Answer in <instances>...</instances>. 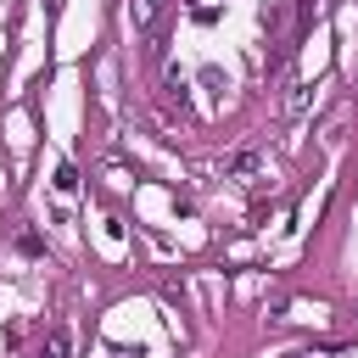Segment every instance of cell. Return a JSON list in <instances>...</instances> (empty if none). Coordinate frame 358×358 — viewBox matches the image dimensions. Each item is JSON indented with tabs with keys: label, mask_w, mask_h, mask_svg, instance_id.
I'll return each instance as SVG.
<instances>
[{
	"label": "cell",
	"mask_w": 358,
	"mask_h": 358,
	"mask_svg": "<svg viewBox=\"0 0 358 358\" xmlns=\"http://www.w3.org/2000/svg\"><path fill=\"white\" fill-rule=\"evenodd\" d=\"M157 6H162V0H129V22H134V28H145V22L157 17Z\"/></svg>",
	"instance_id": "3"
},
{
	"label": "cell",
	"mask_w": 358,
	"mask_h": 358,
	"mask_svg": "<svg viewBox=\"0 0 358 358\" xmlns=\"http://www.w3.org/2000/svg\"><path fill=\"white\" fill-rule=\"evenodd\" d=\"M39 358H67V330H62V324L50 330V341H45V352H39Z\"/></svg>",
	"instance_id": "4"
},
{
	"label": "cell",
	"mask_w": 358,
	"mask_h": 358,
	"mask_svg": "<svg viewBox=\"0 0 358 358\" xmlns=\"http://www.w3.org/2000/svg\"><path fill=\"white\" fill-rule=\"evenodd\" d=\"M308 101H313V84H296V90H291V117H302Z\"/></svg>",
	"instance_id": "5"
},
{
	"label": "cell",
	"mask_w": 358,
	"mask_h": 358,
	"mask_svg": "<svg viewBox=\"0 0 358 358\" xmlns=\"http://www.w3.org/2000/svg\"><path fill=\"white\" fill-rule=\"evenodd\" d=\"M73 190H78V168H73V162H56V196L67 201Z\"/></svg>",
	"instance_id": "2"
},
{
	"label": "cell",
	"mask_w": 358,
	"mask_h": 358,
	"mask_svg": "<svg viewBox=\"0 0 358 358\" xmlns=\"http://www.w3.org/2000/svg\"><path fill=\"white\" fill-rule=\"evenodd\" d=\"M224 173H229V179H241V185H246V179H252V173H263V151H235V157H229V162H224Z\"/></svg>",
	"instance_id": "1"
}]
</instances>
